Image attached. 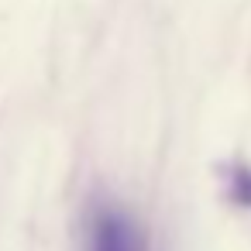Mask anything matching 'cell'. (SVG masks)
Instances as JSON below:
<instances>
[{"label":"cell","instance_id":"cell-1","mask_svg":"<svg viewBox=\"0 0 251 251\" xmlns=\"http://www.w3.org/2000/svg\"><path fill=\"white\" fill-rule=\"evenodd\" d=\"M86 251H151L148 237L141 230V224L114 206L103 203L90 213V227H86Z\"/></svg>","mask_w":251,"mask_h":251},{"label":"cell","instance_id":"cell-2","mask_svg":"<svg viewBox=\"0 0 251 251\" xmlns=\"http://www.w3.org/2000/svg\"><path fill=\"white\" fill-rule=\"evenodd\" d=\"M224 189L234 206H251V165L230 162L224 169Z\"/></svg>","mask_w":251,"mask_h":251}]
</instances>
